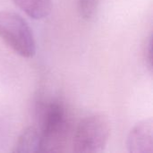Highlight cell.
<instances>
[{
    "label": "cell",
    "instance_id": "cell-1",
    "mask_svg": "<svg viewBox=\"0 0 153 153\" xmlns=\"http://www.w3.org/2000/svg\"><path fill=\"white\" fill-rule=\"evenodd\" d=\"M40 152H62L68 138L69 122L65 108L54 100L45 108L40 129Z\"/></svg>",
    "mask_w": 153,
    "mask_h": 153
},
{
    "label": "cell",
    "instance_id": "cell-2",
    "mask_svg": "<svg viewBox=\"0 0 153 153\" xmlns=\"http://www.w3.org/2000/svg\"><path fill=\"white\" fill-rule=\"evenodd\" d=\"M0 39L22 57L30 58L36 53V42L31 29L15 13L0 12Z\"/></svg>",
    "mask_w": 153,
    "mask_h": 153
},
{
    "label": "cell",
    "instance_id": "cell-3",
    "mask_svg": "<svg viewBox=\"0 0 153 153\" xmlns=\"http://www.w3.org/2000/svg\"><path fill=\"white\" fill-rule=\"evenodd\" d=\"M110 125L103 115H91L78 125L74 139L73 150L78 153L101 152L108 144Z\"/></svg>",
    "mask_w": 153,
    "mask_h": 153
},
{
    "label": "cell",
    "instance_id": "cell-4",
    "mask_svg": "<svg viewBox=\"0 0 153 153\" xmlns=\"http://www.w3.org/2000/svg\"><path fill=\"white\" fill-rule=\"evenodd\" d=\"M153 122L152 118L136 124L127 137V149L132 153L152 152Z\"/></svg>",
    "mask_w": 153,
    "mask_h": 153
},
{
    "label": "cell",
    "instance_id": "cell-5",
    "mask_svg": "<svg viewBox=\"0 0 153 153\" xmlns=\"http://www.w3.org/2000/svg\"><path fill=\"white\" fill-rule=\"evenodd\" d=\"M13 152L31 153L40 152V132L30 126L26 128L16 141Z\"/></svg>",
    "mask_w": 153,
    "mask_h": 153
},
{
    "label": "cell",
    "instance_id": "cell-6",
    "mask_svg": "<svg viewBox=\"0 0 153 153\" xmlns=\"http://www.w3.org/2000/svg\"><path fill=\"white\" fill-rule=\"evenodd\" d=\"M14 4L32 19L47 17L52 9V0H13Z\"/></svg>",
    "mask_w": 153,
    "mask_h": 153
},
{
    "label": "cell",
    "instance_id": "cell-7",
    "mask_svg": "<svg viewBox=\"0 0 153 153\" xmlns=\"http://www.w3.org/2000/svg\"><path fill=\"white\" fill-rule=\"evenodd\" d=\"M100 0H78V8L84 20H91L96 13Z\"/></svg>",
    "mask_w": 153,
    "mask_h": 153
},
{
    "label": "cell",
    "instance_id": "cell-8",
    "mask_svg": "<svg viewBox=\"0 0 153 153\" xmlns=\"http://www.w3.org/2000/svg\"><path fill=\"white\" fill-rule=\"evenodd\" d=\"M144 56H145V63L150 70L152 72V37L150 36L148 38V41L146 42V47L144 50Z\"/></svg>",
    "mask_w": 153,
    "mask_h": 153
}]
</instances>
